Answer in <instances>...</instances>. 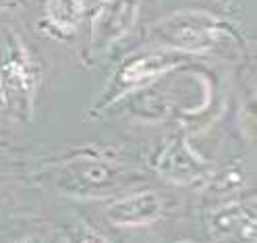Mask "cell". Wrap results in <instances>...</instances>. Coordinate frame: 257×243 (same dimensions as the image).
<instances>
[{
    "mask_svg": "<svg viewBox=\"0 0 257 243\" xmlns=\"http://www.w3.org/2000/svg\"><path fill=\"white\" fill-rule=\"evenodd\" d=\"M154 34L166 48L193 56L218 50H224V54L232 50L240 56L247 46L240 29L232 21L220 19L203 11L172 13L166 19L156 23Z\"/></svg>",
    "mask_w": 257,
    "mask_h": 243,
    "instance_id": "6da1fadb",
    "label": "cell"
},
{
    "mask_svg": "<svg viewBox=\"0 0 257 243\" xmlns=\"http://www.w3.org/2000/svg\"><path fill=\"white\" fill-rule=\"evenodd\" d=\"M48 179L64 196L102 200L126 185V169L100 152H81L54 167Z\"/></svg>",
    "mask_w": 257,
    "mask_h": 243,
    "instance_id": "7a4b0ae2",
    "label": "cell"
},
{
    "mask_svg": "<svg viewBox=\"0 0 257 243\" xmlns=\"http://www.w3.org/2000/svg\"><path fill=\"white\" fill-rule=\"evenodd\" d=\"M193 54H185L181 50H172V48H162V50H146L126 56L114 71V75L110 77L108 86L102 90L98 96V100L93 102L95 112L108 110L112 104H116L122 100L124 96L139 92L141 88H146L154 84L156 79L162 75L174 71L176 67L191 62Z\"/></svg>",
    "mask_w": 257,
    "mask_h": 243,
    "instance_id": "3957f363",
    "label": "cell"
},
{
    "mask_svg": "<svg viewBox=\"0 0 257 243\" xmlns=\"http://www.w3.org/2000/svg\"><path fill=\"white\" fill-rule=\"evenodd\" d=\"M40 84V64L19 34L9 31L0 50V88L5 106L13 117L27 123L34 117V100Z\"/></svg>",
    "mask_w": 257,
    "mask_h": 243,
    "instance_id": "277c9868",
    "label": "cell"
},
{
    "mask_svg": "<svg viewBox=\"0 0 257 243\" xmlns=\"http://www.w3.org/2000/svg\"><path fill=\"white\" fill-rule=\"evenodd\" d=\"M156 171L172 185H191L205 179L212 171V165L193 150L185 133H176L160 150L156 158Z\"/></svg>",
    "mask_w": 257,
    "mask_h": 243,
    "instance_id": "5b68a950",
    "label": "cell"
},
{
    "mask_svg": "<svg viewBox=\"0 0 257 243\" xmlns=\"http://www.w3.org/2000/svg\"><path fill=\"white\" fill-rule=\"evenodd\" d=\"M207 231L216 243H255L257 210L255 202H228L207 218Z\"/></svg>",
    "mask_w": 257,
    "mask_h": 243,
    "instance_id": "8992f818",
    "label": "cell"
},
{
    "mask_svg": "<svg viewBox=\"0 0 257 243\" xmlns=\"http://www.w3.org/2000/svg\"><path fill=\"white\" fill-rule=\"evenodd\" d=\"M164 214V200L160 193L146 189L128 193L106 206V216L112 224L133 229V226H148L162 218Z\"/></svg>",
    "mask_w": 257,
    "mask_h": 243,
    "instance_id": "52a82bcc",
    "label": "cell"
},
{
    "mask_svg": "<svg viewBox=\"0 0 257 243\" xmlns=\"http://www.w3.org/2000/svg\"><path fill=\"white\" fill-rule=\"evenodd\" d=\"M137 0H118L102 7L91 23V52H102L110 44L124 38L137 21Z\"/></svg>",
    "mask_w": 257,
    "mask_h": 243,
    "instance_id": "ba28073f",
    "label": "cell"
},
{
    "mask_svg": "<svg viewBox=\"0 0 257 243\" xmlns=\"http://www.w3.org/2000/svg\"><path fill=\"white\" fill-rule=\"evenodd\" d=\"M81 0H48L44 23L56 38H71L81 23Z\"/></svg>",
    "mask_w": 257,
    "mask_h": 243,
    "instance_id": "9c48e42d",
    "label": "cell"
},
{
    "mask_svg": "<svg viewBox=\"0 0 257 243\" xmlns=\"http://www.w3.org/2000/svg\"><path fill=\"white\" fill-rule=\"evenodd\" d=\"M64 243H108V239L87 222H75L64 233Z\"/></svg>",
    "mask_w": 257,
    "mask_h": 243,
    "instance_id": "30bf717a",
    "label": "cell"
},
{
    "mask_svg": "<svg viewBox=\"0 0 257 243\" xmlns=\"http://www.w3.org/2000/svg\"><path fill=\"white\" fill-rule=\"evenodd\" d=\"M230 181H236L240 187H243V175H238V177H236V175H232V177H230ZM218 183H224V185H222V187H224V191H226V189H234V185H232V183H228V175H226V171L222 173V177L218 179Z\"/></svg>",
    "mask_w": 257,
    "mask_h": 243,
    "instance_id": "8fae6325",
    "label": "cell"
},
{
    "mask_svg": "<svg viewBox=\"0 0 257 243\" xmlns=\"http://www.w3.org/2000/svg\"><path fill=\"white\" fill-rule=\"evenodd\" d=\"M13 243H44L40 237H34V235H31V237H21V239H17V241H13Z\"/></svg>",
    "mask_w": 257,
    "mask_h": 243,
    "instance_id": "7c38bea8",
    "label": "cell"
},
{
    "mask_svg": "<svg viewBox=\"0 0 257 243\" xmlns=\"http://www.w3.org/2000/svg\"><path fill=\"white\" fill-rule=\"evenodd\" d=\"M19 7V0H0V9H15Z\"/></svg>",
    "mask_w": 257,
    "mask_h": 243,
    "instance_id": "4fadbf2b",
    "label": "cell"
},
{
    "mask_svg": "<svg viewBox=\"0 0 257 243\" xmlns=\"http://www.w3.org/2000/svg\"><path fill=\"white\" fill-rule=\"evenodd\" d=\"M0 106H5V98H3V88H0Z\"/></svg>",
    "mask_w": 257,
    "mask_h": 243,
    "instance_id": "5bb4252c",
    "label": "cell"
},
{
    "mask_svg": "<svg viewBox=\"0 0 257 243\" xmlns=\"http://www.w3.org/2000/svg\"><path fill=\"white\" fill-rule=\"evenodd\" d=\"M174 243H195V241H174Z\"/></svg>",
    "mask_w": 257,
    "mask_h": 243,
    "instance_id": "9a60e30c",
    "label": "cell"
}]
</instances>
